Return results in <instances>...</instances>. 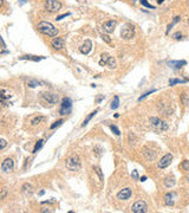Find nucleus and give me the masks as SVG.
<instances>
[{
    "label": "nucleus",
    "instance_id": "obj_40",
    "mask_svg": "<svg viewBox=\"0 0 189 213\" xmlns=\"http://www.w3.org/2000/svg\"><path fill=\"white\" fill-rule=\"evenodd\" d=\"M131 175H132V178H134V179H136V180L138 179V173H137V171H134Z\"/></svg>",
    "mask_w": 189,
    "mask_h": 213
},
{
    "label": "nucleus",
    "instance_id": "obj_30",
    "mask_svg": "<svg viewBox=\"0 0 189 213\" xmlns=\"http://www.w3.org/2000/svg\"><path fill=\"white\" fill-rule=\"evenodd\" d=\"M170 179L168 178V179H166V181H164V185L167 186V187H173L174 185H175V180H174V178L171 179V181H169Z\"/></svg>",
    "mask_w": 189,
    "mask_h": 213
},
{
    "label": "nucleus",
    "instance_id": "obj_4",
    "mask_svg": "<svg viewBox=\"0 0 189 213\" xmlns=\"http://www.w3.org/2000/svg\"><path fill=\"white\" fill-rule=\"evenodd\" d=\"M71 109H72V101L69 97L63 98L61 104H60V109H59V114L60 115H68L71 112Z\"/></svg>",
    "mask_w": 189,
    "mask_h": 213
},
{
    "label": "nucleus",
    "instance_id": "obj_45",
    "mask_svg": "<svg viewBox=\"0 0 189 213\" xmlns=\"http://www.w3.org/2000/svg\"><path fill=\"white\" fill-rule=\"evenodd\" d=\"M44 193H45V191H40V192H39V195H43Z\"/></svg>",
    "mask_w": 189,
    "mask_h": 213
},
{
    "label": "nucleus",
    "instance_id": "obj_29",
    "mask_svg": "<svg viewBox=\"0 0 189 213\" xmlns=\"http://www.w3.org/2000/svg\"><path fill=\"white\" fill-rule=\"evenodd\" d=\"M141 1V4L143 5V6H145V7H148V8H151V10H155V6H153V5H150L147 0H140Z\"/></svg>",
    "mask_w": 189,
    "mask_h": 213
},
{
    "label": "nucleus",
    "instance_id": "obj_13",
    "mask_svg": "<svg viewBox=\"0 0 189 213\" xmlns=\"http://www.w3.org/2000/svg\"><path fill=\"white\" fill-rule=\"evenodd\" d=\"M92 50V42L90 40V39H86L84 43H83V45L79 47V51H81V53H83V55H87L90 51Z\"/></svg>",
    "mask_w": 189,
    "mask_h": 213
},
{
    "label": "nucleus",
    "instance_id": "obj_17",
    "mask_svg": "<svg viewBox=\"0 0 189 213\" xmlns=\"http://www.w3.org/2000/svg\"><path fill=\"white\" fill-rule=\"evenodd\" d=\"M174 198H175V193L174 192H169L164 195V204L167 206H173L174 205Z\"/></svg>",
    "mask_w": 189,
    "mask_h": 213
},
{
    "label": "nucleus",
    "instance_id": "obj_3",
    "mask_svg": "<svg viewBox=\"0 0 189 213\" xmlns=\"http://www.w3.org/2000/svg\"><path fill=\"white\" fill-rule=\"evenodd\" d=\"M121 36L123 39H132L135 36V26L131 24H125L124 26H122V31H121Z\"/></svg>",
    "mask_w": 189,
    "mask_h": 213
},
{
    "label": "nucleus",
    "instance_id": "obj_22",
    "mask_svg": "<svg viewBox=\"0 0 189 213\" xmlns=\"http://www.w3.org/2000/svg\"><path fill=\"white\" fill-rule=\"evenodd\" d=\"M46 118L44 117V116H38V117H34L33 120H32V126H37V124H39L40 122H44Z\"/></svg>",
    "mask_w": 189,
    "mask_h": 213
},
{
    "label": "nucleus",
    "instance_id": "obj_16",
    "mask_svg": "<svg viewBox=\"0 0 189 213\" xmlns=\"http://www.w3.org/2000/svg\"><path fill=\"white\" fill-rule=\"evenodd\" d=\"M144 158L148 160V161H153L156 159V152H154V150H150L148 148L144 149V153H143Z\"/></svg>",
    "mask_w": 189,
    "mask_h": 213
},
{
    "label": "nucleus",
    "instance_id": "obj_44",
    "mask_svg": "<svg viewBox=\"0 0 189 213\" xmlns=\"http://www.w3.org/2000/svg\"><path fill=\"white\" fill-rule=\"evenodd\" d=\"M145 180H147V177H142V178H141V181H142V182L145 181Z\"/></svg>",
    "mask_w": 189,
    "mask_h": 213
},
{
    "label": "nucleus",
    "instance_id": "obj_10",
    "mask_svg": "<svg viewBox=\"0 0 189 213\" xmlns=\"http://www.w3.org/2000/svg\"><path fill=\"white\" fill-rule=\"evenodd\" d=\"M131 194H132L131 188H129V187H125V188L121 190L117 193V199H119V200H128L131 197Z\"/></svg>",
    "mask_w": 189,
    "mask_h": 213
},
{
    "label": "nucleus",
    "instance_id": "obj_1",
    "mask_svg": "<svg viewBox=\"0 0 189 213\" xmlns=\"http://www.w3.org/2000/svg\"><path fill=\"white\" fill-rule=\"evenodd\" d=\"M37 29L40 33L48 36V37H56L58 34V29H56L53 25L48 21H40L37 25Z\"/></svg>",
    "mask_w": 189,
    "mask_h": 213
},
{
    "label": "nucleus",
    "instance_id": "obj_8",
    "mask_svg": "<svg viewBox=\"0 0 189 213\" xmlns=\"http://www.w3.org/2000/svg\"><path fill=\"white\" fill-rule=\"evenodd\" d=\"M13 169H14V161L12 160L11 158L5 159L3 161V164H1V171L4 173H11Z\"/></svg>",
    "mask_w": 189,
    "mask_h": 213
},
{
    "label": "nucleus",
    "instance_id": "obj_48",
    "mask_svg": "<svg viewBox=\"0 0 189 213\" xmlns=\"http://www.w3.org/2000/svg\"><path fill=\"white\" fill-rule=\"evenodd\" d=\"M188 24H189V19H188Z\"/></svg>",
    "mask_w": 189,
    "mask_h": 213
},
{
    "label": "nucleus",
    "instance_id": "obj_14",
    "mask_svg": "<svg viewBox=\"0 0 189 213\" xmlns=\"http://www.w3.org/2000/svg\"><path fill=\"white\" fill-rule=\"evenodd\" d=\"M115 27H116V21H113V20H109V21L104 23L102 26V29L105 33H112L115 31Z\"/></svg>",
    "mask_w": 189,
    "mask_h": 213
},
{
    "label": "nucleus",
    "instance_id": "obj_28",
    "mask_svg": "<svg viewBox=\"0 0 189 213\" xmlns=\"http://www.w3.org/2000/svg\"><path fill=\"white\" fill-rule=\"evenodd\" d=\"M186 82H187L186 79H175V78H174V79H170V81H169V85H170V86H173V85H175V84H179V83H186Z\"/></svg>",
    "mask_w": 189,
    "mask_h": 213
},
{
    "label": "nucleus",
    "instance_id": "obj_33",
    "mask_svg": "<svg viewBox=\"0 0 189 213\" xmlns=\"http://www.w3.org/2000/svg\"><path fill=\"white\" fill-rule=\"evenodd\" d=\"M182 168L187 172H189V161H183L182 162Z\"/></svg>",
    "mask_w": 189,
    "mask_h": 213
},
{
    "label": "nucleus",
    "instance_id": "obj_39",
    "mask_svg": "<svg viewBox=\"0 0 189 213\" xmlns=\"http://www.w3.org/2000/svg\"><path fill=\"white\" fill-rule=\"evenodd\" d=\"M102 38H103V40H105L106 43H110V42H111V40H110V38H109L108 36H105V34H103V36H102Z\"/></svg>",
    "mask_w": 189,
    "mask_h": 213
},
{
    "label": "nucleus",
    "instance_id": "obj_41",
    "mask_svg": "<svg viewBox=\"0 0 189 213\" xmlns=\"http://www.w3.org/2000/svg\"><path fill=\"white\" fill-rule=\"evenodd\" d=\"M5 147H6V141L3 139V140H1V147H0V148H1V149H4Z\"/></svg>",
    "mask_w": 189,
    "mask_h": 213
},
{
    "label": "nucleus",
    "instance_id": "obj_31",
    "mask_svg": "<svg viewBox=\"0 0 189 213\" xmlns=\"http://www.w3.org/2000/svg\"><path fill=\"white\" fill-rule=\"evenodd\" d=\"M110 129H111L113 133H115L117 136H118V135H121V131H119V129H118L116 126H113V124H111V126H110Z\"/></svg>",
    "mask_w": 189,
    "mask_h": 213
},
{
    "label": "nucleus",
    "instance_id": "obj_2",
    "mask_svg": "<svg viewBox=\"0 0 189 213\" xmlns=\"http://www.w3.org/2000/svg\"><path fill=\"white\" fill-rule=\"evenodd\" d=\"M66 168L71 172H77L81 169L82 167V162H81V159L77 156V155H73L71 158H69L66 160Z\"/></svg>",
    "mask_w": 189,
    "mask_h": 213
},
{
    "label": "nucleus",
    "instance_id": "obj_43",
    "mask_svg": "<svg viewBox=\"0 0 189 213\" xmlns=\"http://www.w3.org/2000/svg\"><path fill=\"white\" fill-rule=\"evenodd\" d=\"M103 99V96H100V97H98V99H97V102H100Z\"/></svg>",
    "mask_w": 189,
    "mask_h": 213
},
{
    "label": "nucleus",
    "instance_id": "obj_27",
    "mask_svg": "<svg viewBox=\"0 0 189 213\" xmlns=\"http://www.w3.org/2000/svg\"><path fill=\"white\" fill-rule=\"evenodd\" d=\"M43 145H44V140H39L37 143H35V146H34V148H33V153H37L38 150H39L42 147H43Z\"/></svg>",
    "mask_w": 189,
    "mask_h": 213
},
{
    "label": "nucleus",
    "instance_id": "obj_7",
    "mask_svg": "<svg viewBox=\"0 0 189 213\" xmlns=\"http://www.w3.org/2000/svg\"><path fill=\"white\" fill-rule=\"evenodd\" d=\"M131 211L134 213H144V212H147L148 211L147 203L145 201H142V200H140V201H136L131 206Z\"/></svg>",
    "mask_w": 189,
    "mask_h": 213
},
{
    "label": "nucleus",
    "instance_id": "obj_15",
    "mask_svg": "<svg viewBox=\"0 0 189 213\" xmlns=\"http://www.w3.org/2000/svg\"><path fill=\"white\" fill-rule=\"evenodd\" d=\"M186 64H187L186 60H170L168 63V65L170 68H174V69H180V68L184 66Z\"/></svg>",
    "mask_w": 189,
    "mask_h": 213
},
{
    "label": "nucleus",
    "instance_id": "obj_25",
    "mask_svg": "<svg viewBox=\"0 0 189 213\" xmlns=\"http://www.w3.org/2000/svg\"><path fill=\"white\" fill-rule=\"evenodd\" d=\"M63 123H64V120H63V118H61V120H58V121H56L53 124H51V127H50V129H52V130H53V129H56V128L60 127Z\"/></svg>",
    "mask_w": 189,
    "mask_h": 213
},
{
    "label": "nucleus",
    "instance_id": "obj_34",
    "mask_svg": "<svg viewBox=\"0 0 189 213\" xmlns=\"http://www.w3.org/2000/svg\"><path fill=\"white\" fill-rule=\"evenodd\" d=\"M6 194H7V190H6V187H3V188H1V194H0V199H5Z\"/></svg>",
    "mask_w": 189,
    "mask_h": 213
},
{
    "label": "nucleus",
    "instance_id": "obj_36",
    "mask_svg": "<svg viewBox=\"0 0 189 213\" xmlns=\"http://www.w3.org/2000/svg\"><path fill=\"white\" fill-rule=\"evenodd\" d=\"M96 173L99 175V179H100V181H103L104 177H103V174H102V171H100V168H96Z\"/></svg>",
    "mask_w": 189,
    "mask_h": 213
},
{
    "label": "nucleus",
    "instance_id": "obj_46",
    "mask_svg": "<svg viewBox=\"0 0 189 213\" xmlns=\"http://www.w3.org/2000/svg\"><path fill=\"white\" fill-rule=\"evenodd\" d=\"M163 1H164V0H157V3H158V4H162Z\"/></svg>",
    "mask_w": 189,
    "mask_h": 213
},
{
    "label": "nucleus",
    "instance_id": "obj_23",
    "mask_svg": "<svg viewBox=\"0 0 189 213\" xmlns=\"http://www.w3.org/2000/svg\"><path fill=\"white\" fill-rule=\"evenodd\" d=\"M118 105H119V97L115 96L113 97V101L111 102V109H117Z\"/></svg>",
    "mask_w": 189,
    "mask_h": 213
},
{
    "label": "nucleus",
    "instance_id": "obj_21",
    "mask_svg": "<svg viewBox=\"0 0 189 213\" xmlns=\"http://www.w3.org/2000/svg\"><path fill=\"white\" fill-rule=\"evenodd\" d=\"M97 112H98V109L93 110V111L91 112V114H90L89 116H87V117H86V118L84 120V122L82 123V127H85V126H86V124H87V123H89V121H90V120H91V118H92V117H93V116H95V115L97 114Z\"/></svg>",
    "mask_w": 189,
    "mask_h": 213
},
{
    "label": "nucleus",
    "instance_id": "obj_6",
    "mask_svg": "<svg viewBox=\"0 0 189 213\" xmlns=\"http://www.w3.org/2000/svg\"><path fill=\"white\" fill-rule=\"evenodd\" d=\"M150 123H151V126H153L156 130H167L168 129V124L164 122V121H162V120H160V118H157V117H151L150 118Z\"/></svg>",
    "mask_w": 189,
    "mask_h": 213
},
{
    "label": "nucleus",
    "instance_id": "obj_9",
    "mask_svg": "<svg viewBox=\"0 0 189 213\" xmlns=\"http://www.w3.org/2000/svg\"><path fill=\"white\" fill-rule=\"evenodd\" d=\"M171 160H173V155L170 153L166 154L164 156H163L160 161H158V168H167L170 164H171Z\"/></svg>",
    "mask_w": 189,
    "mask_h": 213
},
{
    "label": "nucleus",
    "instance_id": "obj_11",
    "mask_svg": "<svg viewBox=\"0 0 189 213\" xmlns=\"http://www.w3.org/2000/svg\"><path fill=\"white\" fill-rule=\"evenodd\" d=\"M51 45L53 49L56 50H61L63 47L65 46V40L63 37H57V38H53L52 42H51Z\"/></svg>",
    "mask_w": 189,
    "mask_h": 213
},
{
    "label": "nucleus",
    "instance_id": "obj_19",
    "mask_svg": "<svg viewBox=\"0 0 189 213\" xmlns=\"http://www.w3.org/2000/svg\"><path fill=\"white\" fill-rule=\"evenodd\" d=\"M20 59H23V60H33V62H39V60H42V59H44L45 57H43V56H33V55H26V56H21V57H19Z\"/></svg>",
    "mask_w": 189,
    "mask_h": 213
},
{
    "label": "nucleus",
    "instance_id": "obj_24",
    "mask_svg": "<svg viewBox=\"0 0 189 213\" xmlns=\"http://www.w3.org/2000/svg\"><path fill=\"white\" fill-rule=\"evenodd\" d=\"M109 68H111V69H113V68H116V60H115V58H113L112 56H110V58H109V60H108V64H106Z\"/></svg>",
    "mask_w": 189,
    "mask_h": 213
},
{
    "label": "nucleus",
    "instance_id": "obj_42",
    "mask_svg": "<svg viewBox=\"0 0 189 213\" xmlns=\"http://www.w3.org/2000/svg\"><path fill=\"white\" fill-rule=\"evenodd\" d=\"M19 3H20V5H24L27 3V0H19Z\"/></svg>",
    "mask_w": 189,
    "mask_h": 213
},
{
    "label": "nucleus",
    "instance_id": "obj_18",
    "mask_svg": "<svg viewBox=\"0 0 189 213\" xmlns=\"http://www.w3.org/2000/svg\"><path fill=\"white\" fill-rule=\"evenodd\" d=\"M21 192H23V194H25L26 197H30V195H32V193H33V187H32L30 184H25V185H23V187H21Z\"/></svg>",
    "mask_w": 189,
    "mask_h": 213
},
{
    "label": "nucleus",
    "instance_id": "obj_38",
    "mask_svg": "<svg viewBox=\"0 0 189 213\" xmlns=\"http://www.w3.org/2000/svg\"><path fill=\"white\" fill-rule=\"evenodd\" d=\"M69 16H70V13H64V14H61V16H58V17H57V20H61V19H64V18L69 17Z\"/></svg>",
    "mask_w": 189,
    "mask_h": 213
},
{
    "label": "nucleus",
    "instance_id": "obj_26",
    "mask_svg": "<svg viewBox=\"0 0 189 213\" xmlns=\"http://www.w3.org/2000/svg\"><path fill=\"white\" fill-rule=\"evenodd\" d=\"M180 20H181V18H180V17H179V16H177V17H175V18H174V20H173V23H171V24H169V25H168V29H167V34H168V33H169V31H170V29H171V27H173V26H174V25H175V24H176V23H179V21H180Z\"/></svg>",
    "mask_w": 189,
    "mask_h": 213
},
{
    "label": "nucleus",
    "instance_id": "obj_32",
    "mask_svg": "<svg viewBox=\"0 0 189 213\" xmlns=\"http://www.w3.org/2000/svg\"><path fill=\"white\" fill-rule=\"evenodd\" d=\"M155 91H156V90H155V89H154V90H151V91H148V92H145V94H144V95H142V96H141V97H140V98H138V101H142V99H144V98H145V97H147V96H149V95H150V94H153V92H155Z\"/></svg>",
    "mask_w": 189,
    "mask_h": 213
},
{
    "label": "nucleus",
    "instance_id": "obj_12",
    "mask_svg": "<svg viewBox=\"0 0 189 213\" xmlns=\"http://www.w3.org/2000/svg\"><path fill=\"white\" fill-rule=\"evenodd\" d=\"M43 97H44L45 101L47 103H50V104H56L58 102V95L52 94V92H44Z\"/></svg>",
    "mask_w": 189,
    "mask_h": 213
},
{
    "label": "nucleus",
    "instance_id": "obj_5",
    "mask_svg": "<svg viewBox=\"0 0 189 213\" xmlns=\"http://www.w3.org/2000/svg\"><path fill=\"white\" fill-rule=\"evenodd\" d=\"M44 5L45 10L48 12H58L61 8V3L59 0H46Z\"/></svg>",
    "mask_w": 189,
    "mask_h": 213
},
{
    "label": "nucleus",
    "instance_id": "obj_47",
    "mask_svg": "<svg viewBox=\"0 0 189 213\" xmlns=\"http://www.w3.org/2000/svg\"><path fill=\"white\" fill-rule=\"evenodd\" d=\"M187 180H188V182H189V175H188V178H187Z\"/></svg>",
    "mask_w": 189,
    "mask_h": 213
},
{
    "label": "nucleus",
    "instance_id": "obj_20",
    "mask_svg": "<svg viewBox=\"0 0 189 213\" xmlns=\"http://www.w3.org/2000/svg\"><path fill=\"white\" fill-rule=\"evenodd\" d=\"M110 58V55L108 53H103L102 56H100V60H99V65L103 66V65H106L108 64V60Z\"/></svg>",
    "mask_w": 189,
    "mask_h": 213
},
{
    "label": "nucleus",
    "instance_id": "obj_35",
    "mask_svg": "<svg viewBox=\"0 0 189 213\" xmlns=\"http://www.w3.org/2000/svg\"><path fill=\"white\" fill-rule=\"evenodd\" d=\"M40 83L38 82V81H30L29 82V86H31V88H34V86H37V85H39Z\"/></svg>",
    "mask_w": 189,
    "mask_h": 213
},
{
    "label": "nucleus",
    "instance_id": "obj_37",
    "mask_svg": "<svg viewBox=\"0 0 189 213\" xmlns=\"http://www.w3.org/2000/svg\"><path fill=\"white\" fill-rule=\"evenodd\" d=\"M181 37H182V33L181 32H176V33L173 34V38L174 39H181Z\"/></svg>",
    "mask_w": 189,
    "mask_h": 213
}]
</instances>
